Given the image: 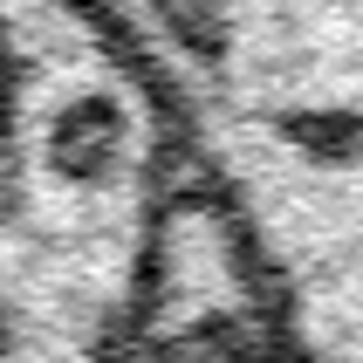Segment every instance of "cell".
Returning a JSON list of instances; mask_svg holds the SVG:
<instances>
[{
    "label": "cell",
    "instance_id": "obj_2",
    "mask_svg": "<svg viewBox=\"0 0 363 363\" xmlns=\"http://www.w3.org/2000/svg\"><path fill=\"white\" fill-rule=\"evenodd\" d=\"M179 185L164 103L96 0H0V363H130Z\"/></svg>",
    "mask_w": 363,
    "mask_h": 363
},
{
    "label": "cell",
    "instance_id": "obj_3",
    "mask_svg": "<svg viewBox=\"0 0 363 363\" xmlns=\"http://www.w3.org/2000/svg\"><path fill=\"white\" fill-rule=\"evenodd\" d=\"M130 363H295L274 288L192 164L151 254Z\"/></svg>",
    "mask_w": 363,
    "mask_h": 363
},
{
    "label": "cell",
    "instance_id": "obj_1",
    "mask_svg": "<svg viewBox=\"0 0 363 363\" xmlns=\"http://www.w3.org/2000/svg\"><path fill=\"white\" fill-rule=\"evenodd\" d=\"M295 363H363V0H96Z\"/></svg>",
    "mask_w": 363,
    "mask_h": 363
}]
</instances>
